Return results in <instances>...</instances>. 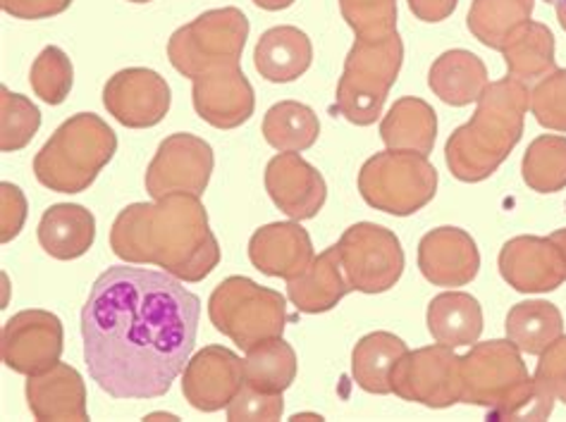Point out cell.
I'll list each match as a JSON object with an SVG mask.
<instances>
[{
	"mask_svg": "<svg viewBox=\"0 0 566 422\" xmlns=\"http://www.w3.org/2000/svg\"><path fill=\"white\" fill-rule=\"evenodd\" d=\"M201 300L182 279L146 267L103 273L82 310L84 360L113 399L166 397L197 344Z\"/></svg>",
	"mask_w": 566,
	"mask_h": 422,
	"instance_id": "1",
	"label": "cell"
},
{
	"mask_svg": "<svg viewBox=\"0 0 566 422\" xmlns=\"http://www.w3.org/2000/svg\"><path fill=\"white\" fill-rule=\"evenodd\" d=\"M111 249L132 265H156L182 282H201L220 263V244L199 196L168 193L132 203L115 218Z\"/></svg>",
	"mask_w": 566,
	"mask_h": 422,
	"instance_id": "2",
	"label": "cell"
},
{
	"mask_svg": "<svg viewBox=\"0 0 566 422\" xmlns=\"http://www.w3.org/2000/svg\"><path fill=\"white\" fill-rule=\"evenodd\" d=\"M531 86L514 77L490 84L475 103L467 125L452 131L444 144V160L459 182L475 184L493 177L524 137Z\"/></svg>",
	"mask_w": 566,
	"mask_h": 422,
	"instance_id": "3",
	"label": "cell"
},
{
	"mask_svg": "<svg viewBox=\"0 0 566 422\" xmlns=\"http://www.w3.org/2000/svg\"><path fill=\"white\" fill-rule=\"evenodd\" d=\"M459 403L483 405L488 420H545L555 411V397L528 374L510 339L475 341L461 356Z\"/></svg>",
	"mask_w": 566,
	"mask_h": 422,
	"instance_id": "4",
	"label": "cell"
},
{
	"mask_svg": "<svg viewBox=\"0 0 566 422\" xmlns=\"http://www.w3.org/2000/svg\"><path fill=\"white\" fill-rule=\"evenodd\" d=\"M117 137L94 113H80L53 131L34 158V177L55 193H82L113 160Z\"/></svg>",
	"mask_w": 566,
	"mask_h": 422,
	"instance_id": "5",
	"label": "cell"
},
{
	"mask_svg": "<svg viewBox=\"0 0 566 422\" xmlns=\"http://www.w3.org/2000/svg\"><path fill=\"white\" fill-rule=\"evenodd\" d=\"M401 65H405V41L399 32L378 39H356L337 82V113L356 127L374 125L382 115V105L390 96Z\"/></svg>",
	"mask_w": 566,
	"mask_h": 422,
	"instance_id": "6",
	"label": "cell"
},
{
	"mask_svg": "<svg viewBox=\"0 0 566 422\" xmlns=\"http://www.w3.org/2000/svg\"><path fill=\"white\" fill-rule=\"evenodd\" d=\"M208 318L213 327L232 339L242 351L282 337L287 325L285 296L249 277L222 279L208 298Z\"/></svg>",
	"mask_w": 566,
	"mask_h": 422,
	"instance_id": "7",
	"label": "cell"
},
{
	"mask_svg": "<svg viewBox=\"0 0 566 422\" xmlns=\"http://www.w3.org/2000/svg\"><path fill=\"white\" fill-rule=\"evenodd\" d=\"M359 193L380 213L407 218L436 199L438 170L428 156L387 148L364 162Z\"/></svg>",
	"mask_w": 566,
	"mask_h": 422,
	"instance_id": "8",
	"label": "cell"
},
{
	"mask_svg": "<svg viewBox=\"0 0 566 422\" xmlns=\"http://www.w3.org/2000/svg\"><path fill=\"white\" fill-rule=\"evenodd\" d=\"M249 39V20L240 8H218L180 27L168 41V60L182 77L240 65Z\"/></svg>",
	"mask_w": 566,
	"mask_h": 422,
	"instance_id": "9",
	"label": "cell"
},
{
	"mask_svg": "<svg viewBox=\"0 0 566 422\" xmlns=\"http://www.w3.org/2000/svg\"><path fill=\"white\" fill-rule=\"evenodd\" d=\"M339 259L354 292H390L405 273V249L399 236L374 222H356L337 241Z\"/></svg>",
	"mask_w": 566,
	"mask_h": 422,
	"instance_id": "10",
	"label": "cell"
},
{
	"mask_svg": "<svg viewBox=\"0 0 566 422\" xmlns=\"http://www.w3.org/2000/svg\"><path fill=\"white\" fill-rule=\"evenodd\" d=\"M392 394L426 409H450L461 401V356L442 344L407 351L392 370Z\"/></svg>",
	"mask_w": 566,
	"mask_h": 422,
	"instance_id": "11",
	"label": "cell"
},
{
	"mask_svg": "<svg viewBox=\"0 0 566 422\" xmlns=\"http://www.w3.org/2000/svg\"><path fill=\"white\" fill-rule=\"evenodd\" d=\"M213 148L208 141L180 131L172 134L156 150L146 168V191L151 199L168 193L201 196L213 175Z\"/></svg>",
	"mask_w": 566,
	"mask_h": 422,
	"instance_id": "12",
	"label": "cell"
},
{
	"mask_svg": "<svg viewBox=\"0 0 566 422\" xmlns=\"http://www.w3.org/2000/svg\"><path fill=\"white\" fill-rule=\"evenodd\" d=\"M65 331L51 310H22L3 325L0 356L3 363L20 374H36L61 363Z\"/></svg>",
	"mask_w": 566,
	"mask_h": 422,
	"instance_id": "13",
	"label": "cell"
},
{
	"mask_svg": "<svg viewBox=\"0 0 566 422\" xmlns=\"http://www.w3.org/2000/svg\"><path fill=\"white\" fill-rule=\"evenodd\" d=\"M170 86L158 72L127 67L115 72L103 86V105L108 115L127 129H148L166 119L170 110Z\"/></svg>",
	"mask_w": 566,
	"mask_h": 422,
	"instance_id": "14",
	"label": "cell"
},
{
	"mask_svg": "<svg viewBox=\"0 0 566 422\" xmlns=\"http://www.w3.org/2000/svg\"><path fill=\"white\" fill-rule=\"evenodd\" d=\"M500 275L518 294H547L566 282V261L549 236H514L500 251Z\"/></svg>",
	"mask_w": 566,
	"mask_h": 422,
	"instance_id": "15",
	"label": "cell"
},
{
	"mask_svg": "<svg viewBox=\"0 0 566 422\" xmlns=\"http://www.w3.org/2000/svg\"><path fill=\"white\" fill-rule=\"evenodd\" d=\"M244 384V360L226 346H206L182 370V394L191 409L216 413L228 409Z\"/></svg>",
	"mask_w": 566,
	"mask_h": 422,
	"instance_id": "16",
	"label": "cell"
},
{
	"mask_svg": "<svg viewBox=\"0 0 566 422\" xmlns=\"http://www.w3.org/2000/svg\"><path fill=\"white\" fill-rule=\"evenodd\" d=\"M191 82L193 110L203 123L216 129H237L249 123L256 96L240 65L206 72Z\"/></svg>",
	"mask_w": 566,
	"mask_h": 422,
	"instance_id": "17",
	"label": "cell"
},
{
	"mask_svg": "<svg viewBox=\"0 0 566 422\" xmlns=\"http://www.w3.org/2000/svg\"><path fill=\"white\" fill-rule=\"evenodd\" d=\"M265 191L287 218H316L327 199L323 175L300 154H280L265 168Z\"/></svg>",
	"mask_w": 566,
	"mask_h": 422,
	"instance_id": "18",
	"label": "cell"
},
{
	"mask_svg": "<svg viewBox=\"0 0 566 422\" xmlns=\"http://www.w3.org/2000/svg\"><path fill=\"white\" fill-rule=\"evenodd\" d=\"M316 259L308 232L300 222H273L249 239V261L268 277L294 279Z\"/></svg>",
	"mask_w": 566,
	"mask_h": 422,
	"instance_id": "19",
	"label": "cell"
},
{
	"mask_svg": "<svg viewBox=\"0 0 566 422\" xmlns=\"http://www.w3.org/2000/svg\"><path fill=\"white\" fill-rule=\"evenodd\" d=\"M421 275L433 286H467L481 270V253L469 232L438 228L419 244Z\"/></svg>",
	"mask_w": 566,
	"mask_h": 422,
	"instance_id": "20",
	"label": "cell"
},
{
	"mask_svg": "<svg viewBox=\"0 0 566 422\" xmlns=\"http://www.w3.org/2000/svg\"><path fill=\"white\" fill-rule=\"evenodd\" d=\"M27 403L41 422L49 420H88L86 387L82 374L67 363L27 377Z\"/></svg>",
	"mask_w": 566,
	"mask_h": 422,
	"instance_id": "21",
	"label": "cell"
},
{
	"mask_svg": "<svg viewBox=\"0 0 566 422\" xmlns=\"http://www.w3.org/2000/svg\"><path fill=\"white\" fill-rule=\"evenodd\" d=\"M354 292L339 259L337 244L316 255L300 277L287 282V296L294 308L306 315L333 310L342 298Z\"/></svg>",
	"mask_w": 566,
	"mask_h": 422,
	"instance_id": "22",
	"label": "cell"
},
{
	"mask_svg": "<svg viewBox=\"0 0 566 422\" xmlns=\"http://www.w3.org/2000/svg\"><path fill=\"white\" fill-rule=\"evenodd\" d=\"M314 63V46L300 27H273L261 34L253 49V67L265 82L290 84Z\"/></svg>",
	"mask_w": 566,
	"mask_h": 422,
	"instance_id": "23",
	"label": "cell"
},
{
	"mask_svg": "<svg viewBox=\"0 0 566 422\" xmlns=\"http://www.w3.org/2000/svg\"><path fill=\"white\" fill-rule=\"evenodd\" d=\"M428 86L433 94L452 108L479 103L490 86L488 67L483 60L464 49L444 51L428 72Z\"/></svg>",
	"mask_w": 566,
	"mask_h": 422,
	"instance_id": "24",
	"label": "cell"
},
{
	"mask_svg": "<svg viewBox=\"0 0 566 422\" xmlns=\"http://www.w3.org/2000/svg\"><path fill=\"white\" fill-rule=\"evenodd\" d=\"M96 218L77 203H57L39 222V244L55 261H74L94 246Z\"/></svg>",
	"mask_w": 566,
	"mask_h": 422,
	"instance_id": "25",
	"label": "cell"
},
{
	"mask_svg": "<svg viewBox=\"0 0 566 422\" xmlns=\"http://www.w3.org/2000/svg\"><path fill=\"white\" fill-rule=\"evenodd\" d=\"M502 57L510 77L524 82L526 86L538 84L549 72L557 70L555 34L543 22H524L506 36Z\"/></svg>",
	"mask_w": 566,
	"mask_h": 422,
	"instance_id": "26",
	"label": "cell"
},
{
	"mask_svg": "<svg viewBox=\"0 0 566 422\" xmlns=\"http://www.w3.org/2000/svg\"><path fill=\"white\" fill-rule=\"evenodd\" d=\"M438 137V113L423 98L405 96L380 123V139L390 150H409V154L430 156Z\"/></svg>",
	"mask_w": 566,
	"mask_h": 422,
	"instance_id": "27",
	"label": "cell"
},
{
	"mask_svg": "<svg viewBox=\"0 0 566 422\" xmlns=\"http://www.w3.org/2000/svg\"><path fill=\"white\" fill-rule=\"evenodd\" d=\"M426 320L436 344L459 349L481 339L483 308L467 292H444L430 300Z\"/></svg>",
	"mask_w": 566,
	"mask_h": 422,
	"instance_id": "28",
	"label": "cell"
},
{
	"mask_svg": "<svg viewBox=\"0 0 566 422\" xmlns=\"http://www.w3.org/2000/svg\"><path fill=\"white\" fill-rule=\"evenodd\" d=\"M409 349L392 331H370L352 351V377L368 394H392V370Z\"/></svg>",
	"mask_w": 566,
	"mask_h": 422,
	"instance_id": "29",
	"label": "cell"
},
{
	"mask_svg": "<svg viewBox=\"0 0 566 422\" xmlns=\"http://www.w3.org/2000/svg\"><path fill=\"white\" fill-rule=\"evenodd\" d=\"M506 339L521 354L541 356L549 344L564 335L562 310L549 300H521L506 313Z\"/></svg>",
	"mask_w": 566,
	"mask_h": 422,
	"instance_id": "30",
	"label": "cell"
},
{
	"mask_svg": "<svg viewBox=\"0 0 566 422\" xmlns=\"http://www.w3.org/2000/svg\"><path fill=\"white\" fill-rule=\"evenodd\" d=\"M318 137V115L300 101H280L263 117V139L280 154H302Z\"/></svg>",
	"mask_w": 566,
	"mask_h": 422,
	"instance_id": "31",
	"label": "cell"
},
{
	"mask_svg": "<svg viewBox=\"0 0 566 422\" xmlns=\"http://www.w3.org/2000/svg\"><path fill=\"white\" fill-rule=\"evenodd\" d=\"M533 10L535 0H473L467 14V27L485 49L502 51L506 36L518 24L528 22Z\"/></svg>",
	"mask_w": 566,
	"mask_h": 422,
	"instance_id": "32",
	"label": "cell"
},
{
	"mask_svg": "<svg viewBox=\"0 0 566 422\" xmlns=\"http://www.w3.org/2000/svg\"><path fill=\"white\" fill-rule=\"evenodd\" d=\"M296 354L292 344L282 337L268 339L253 346L244 358V382L256 389L271 391V394H282L290 389L296 377Z\"/></svg>",
	"mask_w": 566,
	"mask_h": 422,
	"instance_id": "33",
	"label": "cell"
},
{
	"mask_svg": "<svg viewBox=\"0 0 566 422\" xmlns=\"http://www.w3.org/2000/svg\"><path fill=\"white\" fill-rule=\"evenodd\" d=\"M521 177L528 189L538 193L566 189V137L545 134L535 139L521 160Z\"/></svg>",
	"mask_w": 566,
	"mask_h": 422,
	"instance_id": "34",
	"label": "cell"
},
{
	"mask_svg": "<svg viewBox=\"0 0 566 422\" xmlns=\"http://www.w3.org/2000/svg\"><path fill=\"white\" fill-rule=\"evenodd\" d=\"M41 113L27 96L12 94L8 86L0 88V148L6 154L22 150L36 137Z\"/></svg>",
	"mask_w": 566,
	"mask_h": 422,
	"instance_id": "35",
	"label": "cell"
},
{
	"mask_svg": "<svg viewBox=\"0 0 566 422\" xmlns=\"http://www.w3.org/2000/svg\"><path fill=\"white\" fill-rule=\"evenodd\" d=\"M29 82H32L34 94L49 105H61L74 82V67L67 53L57 46H49L39 53L34 60L32 72H29Z\"/></svg>",
	"mask_w": 566,
	"mask_h": 422,
	"instance_id": "36",
	"label": "cell"
},
{
	"mask_svg": "<svg viewBox=\"0 0 566 422\" xmlns=\"http://www.w3.org/2000/svg\"><path fill=\"white\" fill-rule=\"evenodd\" d=\"M339 12L356 39L397 32V0H339Z\"/></svg>",
	"mask_w": 566,
	"mask_h": 422,
	"instance_id": "37",
	"label": "cell"
},
{
	"mask_svg": "<svg viewBox=\"0 0 566 422\" xmlns=\"http://www.w3.org/2000/svg\"><path fill=\"white\" fill-rule=\"evenodd\" d=\"M531 113L541 127L566 131V67H557L531 86Z\"/></svg>",
	"mask_w": 566,
	"mask_h": 422,
	"instance_id": "38",
	"label": "cell"
},
{
	"mask_svg": "<svg viewBox=\"0 0 566 422\" xmlns=\"http://www.w3.org/2000/svg\"><path fill=\"white\" fill-rule=\"evenodd\" d=\"M282 413H285L282 394H271L249 382L242 384L228 405V420H280Z\"/></svg>",
	"mask_w": 566,
	"mask_h": 422,
	"instance_id": "39",
	"label": "cell"
},
{
	"mask_svg": "<svg viewBox=\"0 0 566 422\" xmlns=\"http://www.w3.org/2000/svg\"><path fill=\"white\" fill-rule=\"evenodd\" d=\"M533 380L557 401L566 403V335H562L555 344H549L541 354Z\"/></svg>",
	"mask_w": 566,
	"mask_h": 422,
	"instance_id": "40",
	"label": "cell"
},
{
	"mask_svg": "<svg viewBox=\"0 0 566 422\" xmlns=\"http://www.w3.org/2000/svg\"><path fill=\"white\" fill-rule=\"evenodd\" d=\"M72 6V0H0L10 18L14 20H49L63 14Z\"/></svg>",
	"mask_w": 566,
	"mask_h": 422,
	"instance_id": "41",
	"label": "cell"
},
{
	"mask_svg": "<svg viewBox=\"0 0 566 422\" xmlns=\"http://www.w3.org/2000/svg\"><path fill=\"white\" fill-rule=\"evenodd\" d=\"M0 196H3V232H0V239H3V244H8V241L20 234L27 220V199L20 187L10 182L0 184Z\"/></svg>",
	"mask_w": 566,
	"mask_h": 422,
	"instance_id": "42",
	"label": "cell"
},
{
	"mask_svg": "<svg viewBox=\"0 0 566 422\" xmlns=\"http://www.w3.org/2000/svg\"><path fill=\"white\" fill-rule=\"evenodd\" d=\"M416 20L436 24L444 22L457 10L459 0H407Z\"/></svg>",
	"mask_w": 566,
	"mask_h": 422,
	"instance_id": "43",
	"label": "cell"
},
{
	"mask_svg": "<svg viewBox=\"0 0 566 422\" xmlns=\"http://www.w3.org/2000/svg\"><path fill=\"white\" fill-rule=\"evenodd\" d=\"M259 8L263 10H271V12H277V10H287L290 6H294L296 0H253Z\"/></svg>",
	"mask_w": 566,
	"mask_h": 422,
	"instance_id": "44",
	"label": "cell"
},
{
	"mask_svg": "<svg viewBox=\"0 0 566 422\" xmlns=\"http://www.w3.org/2000/svg\"><path fill=\"white\" fill-rule=\"evenodd\" d=\"M547 3L555 6V12H557V20L562 24V29L566 32V0H547Z\"/></svg>",
	"mask_w": 566,
	"mask_h": 422,
	"instance_id": "45",
	"label": "cell"
},
{
	"mask_svg": "<svg viewBox=\"0 0 566 422\" xmlns=\"http://www.w3.org/2000/svg\"><path fill=\"white\" fill-rule=\"evenodd\" d=\"M549 239H553L555 244L559 246V251H562V255H564V261H566V228L553 232V234H549Z\"/></svg>",
	"mask_w": 566,
	"mask_h": 422,
	"instance_id": "46",
	"label": "cell"
},
{
	"mask_svg": "<svg viewBox=\"0 0 566 422\" xmlns=\"http://www.w3.org/2000/svg\"><path fill=\"white\" fill-rule=\"evenodd\" d=\"M129 3H151V0H129Z\"/></svg>",
	"mask_w": 566,
	"mask_h": 422,
	"instance_id": "47",
	"label": "cell"
}]
</instances>
